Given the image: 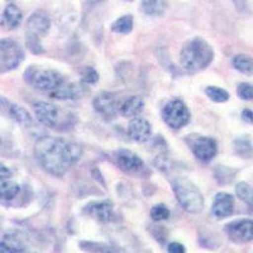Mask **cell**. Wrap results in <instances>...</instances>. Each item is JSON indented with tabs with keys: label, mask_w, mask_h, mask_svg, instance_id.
Wrapping results in <instances>:
<instances>
[{
	"label": "cell",
	"mask_w": 253,
	"mask_h": 253,
	"mask_svg": "<svg viewBox=\"0 0 253 253\" xmlns=\"http://www.w3.org/2000/svg\"><path fill=\"white\" fill-rule=\"evenodd\" d=\"M33 107H35V114L40 123L48 128H56L58 123V109L53 104L38 101Z\"/></svg>",
	"instance_id": "12"
},
{
	"label": "cell",
	"mask_w": 253,
	"mask_h": 253,
	"mask_svg": "<svg viewBox=\"0 0 253 253\" xmlns=\"http://www.w3.org/2000/svg\"><path fill=\"white\" fill-rule=\"evenodd\" d=\"M144 103L142 100L141 96H130V98L126 99L121 107V113L123 117H126V118H132V117H137L139 113L143 110Z\"/></svg>",
	"instance_id": "18"
},
{
	"label": "cell",
	"mask_w": 253,
	"mask_h": 253,
	"mask_svg": "<svg viewBox=\"0 0 253 253\" xmlns=\"http://www.w3.org/2000/svg\"><path fill=\"white\" fill-rule=\"evenodd\" d=\"M133 28V18L132 15H123L118 18L114 23L112 24V29L115 33H121V35H128Z\"/></svg>",
	"instance_id": "24"
},
{
	"label": "cell",
	"mask_w": 253,
	"mask_h": 253,
	"mask_svg": "<svg viewBox=\"0 0 253 253\" xmlns=\"http://www.w3.org/2000/svg\"><path fill=\"white\" fill-rule=\"evenodd\" d=\"M99 74L92 67H85L81 72V81L85 85H94L98 83Z\"/></svg>",
	"instance_id": "29"
},
{
	"label": "cell",
	"mask_w": 253,
	"mask_h": 253,
	"mask_svg": "<svg viewBox=\"0 0 253 253\" xmlns=\"http://www.w3.org/2000/svg\"><path fill=\"white\" fill-rule=\"evenodd\" d=\"M191 150L198 160L203 162H209L215 157L218 152L216 142L208 137H199L195 141L191 142Z\"/></svg>",
	"instance_id": "11"
},
{
	"label": "cell",
	"mask_w": 253,
	"mask_h": 253,
	"mask_svg": "<svg viewBox=\"0 0 253 253\" xmlns=\"http://www.w3.org/2000/svg\"><path fill=\"white\" fill-rule=\"evenodd\" d=\"M236 146V151L239 156L245 158H250L253 153V148L251 142L247 138H239L234 142Z\"/></svg>",
	"instance_id": "27"
},
{
	"label": "cell",
	"mask_w": 253,
	"mask_h": 253,
	"mask_svg": "<svg viewBox=\"0 0 253 253\" xmlns=\"http://www.w3.org/2000/svg\"><path fill=\"white\" fill-rule=\"evenodd\" d=\"M237 94L242 100H252L253 99V86L250 84H241L237 89Z\"/></svg>",
	"instance_id": "30"
},
{
	"label": "cell",
	"mask_w": 253,
	"mask_h": 253,
	"mask_svg": "<svg viewBox=\"0 0 253 253\" xmlns=\"http://www.w3.org/2000/svg\"><path fill=\"white\" fill-rule=\"evenodd\" d=\"M242 118H243V121H246L247 123H251L253 124V112H251V110L246 109L242 112Z\"/></svg>",
	"instance_id": "33"
},
{
	"label": "cell",
	"mask_w": 253,
	"mask_h": 253,
	"mask_svg": "<svg viewBox=\"0 0 253 253\" xmlns=\"http://www.w3.org/2000/svg\"><path fill=\"white\" fill-rule=\"evenodd\" d=\"M234 209L233 196L227 193H219L214 198L211 211L216 218H227L232 215Z\"/></svg>",
	"instance_id": "15"
},
{
	"label": "cell",
	"mask_w": 253,
	"mask_h": 253,
	"mask_svg": "<svg viewBox=\"0 0 253 253\" xmlns=\"http://www.w3.org/2000/svg\"><path fill=\"white\" fill-rule=\"evenodd\" d=\"M51 26V19L44 10H37L27 20L26 42L28 48L35 55L43 53L44 49L41 44V38L48 32Z\"/></svg>",
	"instance_id": "5"
},
{
	"label": "cell",
	"mask_w": 253,
	"mask_h": 253,
	"mask_svg": "<svg viewBox=\"0 0 253 253\" xmlns=\"http://www.w3.org/2000/svg\"><path fill=\"white\" fill-rule=\"evenodd\" d=\"M12 177V171L9 170L5 165H3L0 162V181H5Z\"/></svg>",
	"instance_id": "32"
},
{
	"label": "cell",
	"mask_w": 253,
	"mask_h": 253,
	"mask_svg": "<svg viewBox=\"0 0 253 253\" xmlns=\"http://www.w3.org/2000/svg\"><path fill=\"white\" fill-rule=\"evenodd\" d=\"M214 58V51L207 41L200 37L184 44L180 53L181 66L189 72H199L207 69Z\"/></svg>",
	"instance_id": "2"
},
{
	"label": "cell",
	"mask_w": 253,
	"mask_h": 253,
	"mask_svg": "<svg viewBox=\"0 0 253 253\" xmlns=\"http://www.w3.org/2000/svg\"><path fill=\"white\" fill-rule=\"evenodd\" d=\"M92 105H94L95 112L105 118H113L118 113V110H121L122 107L117 96L112 92H104V94L96 96L92 101Z\"/></svg>",
	"instance_id": "10"
},
{
	"label": "cell",
	"mask_w": 253,
	"mask_h": 253,
	"mask_svg": "<svg viewBox=\"0 0 253 253\" xmlns=\"http://www.w3.org/2000/svg\"><path fill=\"white\" fill-rule=\"evenodd\" d=\"M24 58V52L18 42L12 38L0 40V75L19 66Z\"/></svg>",
	"instance_id": "6"
},
{
	"label": "cell",
	"mask_w": 253,
	"mask_h": 253,
	"mask_svg": "<svg viewBox=\"0 0 253 253\" xmlns=\"http://www.w3.org/2000/svg\"><path fill=\"white\" fill-rule=\"evenodd\" d=\"M19 191L20 187L17 182H13L10 181V180L0 181V200H3V202H10V200L17 198Z\"/></svg>",
	"instance_id": "22"
},
{
	"label": "cell",
	"mask_w": 253,
	"mask_h": 253,
	"mask_svg": "<svg viewBox=\"0 0 253 253\" xmlns=\"http://www.w3.org/2000/svg\"><path fill=\"white\" fill-rule=\"evenodd\" d=\"M169 253H185V247L178 242H171L167 247Z\"/></svg>",
	"instance_id": "31"
},
{
	"label": "cell",
	"mask_w": 253,
	"mask_h": 253,
	"mask_svg": "<svg viewBox=\"0 0 253 253\" xmlns=\"http://www.w3.org/2000/svg\"><path fill=\"white\" fill-rule=\"evenodd\" d=\"M84 95V89L81 85H76L72 83H65L57 87L56 90L49 92V96L53 99H60V100H75L81 98Z\"/></svg>",
	"instance_id": "16"
},
{
	"label": "cell",
	"mask_w": 253,
	"mask_h": 253,
	"mask_svg": "<svg viewBox=\"0 0 253 253\" xmlns=\"http://www.w3.org/2000/svg\"><path fill=\"white\" fill-rule=\"evenodd\" d=\"M162 118L172 129H180L189 123L190 112L181 100H172L162 110Z\"/></svg>",
	"instance_id": "7"
},
{
	"label": "cell",
	"mask_w": 253,
	"mask_h": 253,
	"mask_svg": "<svg viewBox=\"0 0 253 253\" xmlns=\"http://www.w3.org/2000/svg\"><path fill=\"white\" fill-rule=\"evenodd\" d=\"M23 250V243L14 236H5L0 241V253H20Z\"/></svg>",
	"instance_id": "21"
},
{
	"label": "cell",
	"mask_w": 253,
	"mask_h": 253,
	"mask_svg": "<svg viewBox=\"0 0 253 253\" xmlns=\"http://www.w3.org/2000/svg\"><path fill=\"white\" fill-rule=\"evenodd\" d=\"M6 114H8L13 121L22 124V126H31L32 124L31 114L27 112V109H24V108L20 107V105H17V104H10Z\"/></svg>",
	"instance_id": "19"
},
{
	"label": "cell",
	"mask_w": 253,
	"mask_h": 253,
	"mask_svg": "<svg viewBox=\"0 0 253 253\" xmlns=\"http://www.w3.org/2000/svg\"><path fill=\"white\" fill-rule=\"evenodd\" d=\"M225 230L230 241L234 243H247L253 241V220L250 219L233 221L227 225Z\"/></svg>",
	"instance_id": "9"
},
{
	"label": "cell",
	"mask_w": 253,
	"mask_h": 253,
	"mask_svg": "<svg viewBox=\"0 0 253 253\" xmlns=\"http://www.w3.org/2000/svg\"><path fill=\"white\" fill-rule=\"evenodd\" d=\"M24 80L35 89L46 91L48 94L65 83V79L58 71L37 65H32L26 70Z\"/></svg>",
	"instance_id": "4"
},
{
	"label": "cell",
	"mask_w": 253,
	"mask_h": 253,
	"mask_svg": "<svg viewBox=\"0 0 253 253\" xmlns=\"http://www.w3.org/2000/svg\"><path fill=\"white\" fill-rule=\"evenodd\" d=\"M141 8L147 15H162L167 9L166 0H142Z\"/></svg>",
	"instance_id": "20"
},
{
	"label": "cell",
	"mask_w": 253,
	"mask_h": 253,
	"mask_svg": "<svg viewBox=\"0 0 253 253\" xmlns=\"http://www.w3.org/2000/svg\"><path fill=\"white\" fill-rule=\"evenodd\" d=\"M128 135L134 142L143 143L151 137V124L144 118L135 117L128 126Z\"/></svg>",
	"instance_id": "13"
},
{
	"label": "cell",
	"mask_w": 253,
	"mask_h": 253,
	"mask_svg": "<svg viewBox=\"0 0 253 253\" xmlns=\"http://www.w3.org/2000/svg\"><path fill=\"white\" fill-rule=\"evenodd\" d=\"M36 158L46 172L53 176L66 173L83 156V148L79 144L55 137H42L35 147Z\"/></svg>",
	"instance_id": "1"
},
{
	"label": "cell",
	"mask_w": 253,
	"mask_h": 253,
	"mask_svg": "<svg viewBox=\"0 0 253 253\" xmlns=\"http://www.w3.org/2000/svg\"><path fill=\"white\" fill-rule=\"evenodd\" d=\"M151 218L155 221L167 220V219L170 218V210H169V208L164 204L155 205V207L151 209Z\"/></svg>",
	"instance_id": "28"
},
{
	"label": "cell",
	"mask_w": 253,
	"mask_h": 253,
	"mask_svg": "<svg viewBox=\"0 0 253 253\" xmlns=\"http://www.w3.org/2000/svg\"><path fill=\"white\" fill-rule=\"evenodd\" d=\"M205 94L210 100L215 101V103H225L229 99V92L225 91L224 89L216 86H209L205 89Z\"/></svg>",
	"instance_id": "26"
},
{
	"label": "cell",
	"mask_w": 253,
	"mask_h": 253,
	"mask_svg": "<svg viewBox=\"0 0 253 253\" xmlns=\"http://www.w3.org/2000/svg\"><path fill=\"white\" fill-rule=\"evenodd\" d=\"M115 162L123 172L128 175H141L146 171L142 158L128 150H119L115 153Z\"/></svg>",
	"instance_id": "8"
},
{
	"label": "cell",
	"mask_w": 253,
	"mask_h": 253,
	"mask_svg": "<svg viewBox=\"0 0 253 253\" xmlns=\"http://www.w3.org/2000/svg\"><path fill=\"white\" fill-rule=\"evenodd\" d=\"M172 189L178 204L187 213L199 214L204 209V198L198 187L186 177H176L172 181Z\"/></svg>",
	"instance_id": "3"
},
{
	"label": "cell",
	"mask_w": 253,
	"mask_h": 253,
	"mask_svg": "<svg viewBox=\"0 0 253 253\" xmlns=\"http://www.w3.org/2000/svg\"><path fill=\"white\" fill-rule=\"evenodd\" d=\"M23 19L22 10L15 4H8L1 15V24L6 29L17 28Z\"/></svg>",
	"instance_id": "17"
},
{
	"label": "cell",
	"mask_w": 253,
	"mask_h": 253,
	"mask_svg": "<svg viewBox=\"0 0 253 253\" xmlns=\"http://www.w3.org/2000/svg\"><path fill=\"white\" fill-rule=\"evenodd\" d=\"M113 208H114L113 203L109 200L94 202L85 207V213L99 221H109L112 220L113 215H114Z\"/></svg>",
	"instance_id": "14"
},
{
	"label": "cell",
	"mask_w": 253,
	"mask_h": 253,
	"mask_svg": "<svg viewBox=\"0 0 253 253\" xmlns=\"http://www.w3.org/2000/svg\"><path fill=\"white\" fill-rule=\"evenodd\" d=\"M234 69L245 75H253V58L247 55H237L233 60Z\"/></svg>",
	"instance_id": "23"
},
{
	"label": "cell",
	"mask_w": 253,
	"mask_h": 253,
	"mask_svg": "<svg viewBox=\"0 0 253 253\" xmlns=\"http://www.w3.org/2000/svg\"><path fill=\"white\" fill-rule=\"evenodd\" d=\"M236 194L242 202L253 208V187L247 182H239L236 186Z\"/></svg>",
	"instance_id": "25"
}]
</instances>
